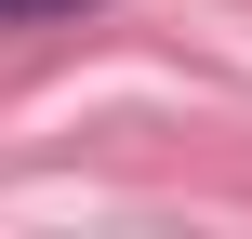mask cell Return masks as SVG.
Segmentation results:
<instances>
[{"label": "cell", "instance_id": "cell-1", "mask_svg": "<svg viewBox=\"0 0 252 239\" xmlns=\"http://www.w3.org/2000/svg\"><path fill=\"white\" fill-rule=\"evenodd\" d=\"M0 13H80V0H0Z\"/></svg>", "mask_w": 252, "mask_h": 239}]
</instances>
